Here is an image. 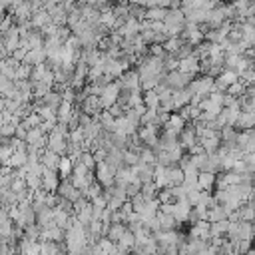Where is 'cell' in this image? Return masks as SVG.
Instances as JSON below:
<instances>
[{"label":"cell","instance_id":"7402d4cb","mask_svg":"<svg viewBox=\"0 0 255 255\" xmlns=\"http://www.w3.org/2000/svg\"><path fill=\"white\" fill-rule=\"evenodd\" d=\"M227 215H229V211L225 209V205H221V203H215L211 209H207V221H221V219H227Z\"/></svg>","mask_w":255,"mask_h":255},{"label":"cell","instance_id":"30bf717a","mask_svg":"<svg viewBox=\"0 0 255 255\" xmlns=\"http://www.w3.org/2000/svg\"><path fill=\"white\" fill-rule=\"evenodd\" d=\"M60 159H62V155L56 153V151H52V149H48V147H44L42 153H40V163H42L44 167H48V169H56V171H58Z\"/></svg>","mask_w":255,"mask_h":255},{"label":"cell","instance_id":"e575fe53","mask_svg":"<svg viewBox=\"0 0 255 255\" xmlns=\"http://www.w3.org/2000/svg\"><path fill=\"white\" fill-rule=\"evenodd\" d=\"M157 199H159V205H163V203H175V201H177V197L173 195V189H171V187L159 189V191H157Z\"/></svg>","mask_w":255,"mask_h":255},{"label":"cell","instance_id":"8d00e7d4","mask_svg":"<svg viewBox=\"0 0 255 255\" xmlns=\"http://www.w3.org/2000/svg\"><path fill=\"white\" fill-rule=\"evenodd\" d=\"M12 90H14V80L0 74V98H8Z\"/></svg>","mask_w":255,"mask_h":255},{"label":"cell","instance_id":"7dc6e473","mask_svg":"<svg viewBox=\"0 0 255 255\" xmlns=\"http://www.w3.org/2000/svg\"><path fill=\"white\" fill-rule=\"evenodd\" d=\"M237 255H245V253H237Z\"/></svg>","mask_w":255,"mask_h":255},{"label":"cell","instance_id":"836d02e7","mask_svg":"<svg viewBox=\"0 0 255 255\" xmlns=\"http://www.w3.org/2000/svg\"><path fill=\"white\" fill-rule=\"evenodd\" d=\"M90 171H96V165H98V161H96V157H94V153L92 151H88V149H84L82 153H80V157H78Z\"/></svg>","mask_w":255,"mask_h":255},{"label":"cell","instance_id":"74e56055","mask_svg":"<svg viewBox=\"0 0 255 255\" xmlns=\"http://www.w3.org/2000/svg\"><path fill=\"white\" fill-rule=\"evenodd\" d=\"M245 90H247V84L241 82V80H237V82H233V84L227 88V94H231V96H235V98H241V96L245 94Z\"/></svg>","mask_w":255,"mask_h":255},{"label":"cell","instance_id":"d590c367","mask_svg":"<svg viewBox=\"0 0 255 255\" xmlns=\"http://www.w3.org/2000/svg\"><path fill=\"white\" fill-rule=\"evenodd\" d=\"M72 167H74V161H72L68 155H62L60 165H58V173H60V175H64V177H70Z\"/></svg>","mask_w":255,"mask_h":255},{"label":"cell","instance_id":"f546056e","mask_svg":"<svg viewBox=\"0 0 255 255\" xmlns=\"http://www.w3.org/2000/svg\"><path fill=\"white\" fill-rule=\"evenodd\" d=\"M102 193H104V185H102V183H100L98 179H94V181H92V183L88 185V189L84 191V197H88V199L92 201V199L100 197Z\"/></svg>","mask_w":255,"mask_h":255},{"label":"cell","instance_id":"7bdbcfd3","mask_svg":"<svg viewBox=\"0 0 255 255\" xmlns=\"http://www.w3.org/2000/svg\"><path fill=\"white\" fill-rule=\"evenodd\" d=\"M245 56H247V58H249L251 62L255 60V44H253L251 48H247V50H245Z\"/></svg>","mask_w":255,"mask_h":255},{"label":"cell","instance_id":"60d3db41","mask_svg":"<svg viewBox=\"0 0 255 255\" xmlns=\"http://www.w3.org/2000/svg\"><path fill=\"white\" fill-rule=\"evenodd\" d=\"M30 76H32V66L22 62L18 66V70H16V80H30Z\"/></svg>","mask_w":255,"mask_h":255},{"label":"cell","instance_id":"603a6c76","mask_svg":"<svg viewBox=\"0 0 255 255\" xmlns=\"http://www.w3.org/2000/svg\"><path fill=\"white\" fill-rule=\"evenodd\" d=\"M143 104L147 110H159L161 106V100H159V94L155 90H147L143 92Z\"/></svg>","mask_w":255,"mask_h":255},{"label":"cell","instance_id":"484cf974","mask_svg":"<svg viewBox=\"0 0 255 255\" xmlns=\"http://www.w3.org/2000/svg\"><path fill=\"white\" fill-rule=\"evenodd\" d=\"M42 102H44L48 108H52V110H58V106L64 102V98H62V94H60V92L52 90L50 94H46V96L42 98Z\"/></svg>","mask_w":255,"mask_h":255},{"label":"cell","instance_id":"2e32d148","mask_svg":"<svg viewBox=\"0 0 255 255\" xmlns=\"http://www.w3.org/2000/svg\"><path fill=\"white\" fill-rule=\"evenodd\" d=\"M185 126H187V122L183 120L181 114H171L169 120L163 124V129H165V131H175V133H179Z\"/></svg>","mask_w":255,"mask_h":255},{"label":"cell","instance_id":"ee69618b","mask_svg":"<svg viewBox=\"0 0 255 255\" xmlns=\"http://www.w3.org/2000/svg\"><path fill=\"white\" fill-rule=\"evenodd\" d=\"M14 4H16V0H0V6H4L6 10H12Z\"/></svg>","mask_w":255,"mask_h":255},{"label":"cell","instance_id":"8992f818","mask_svg":"<svg viewBox=\"0 0 255 255\" xmlns=\"http://www.w3.org/2000/svg\"><path fill=\"white\" fill-rule=\"evenodd\" d=\"M179 38L183 40V42H187V44H191V46H195V44H199L201 40H203V32H201V28H199V24H185V28L179 32Z\"/></svg>","mask_w":255,"mask_h":255},{"label":"cell","instance_id":"f35d334b","mask_svg":"<svg viewBox=\"0 0 255 255\" xmlns=\"http://www.w3.org/2000/svg\"><path fill=\"white\" fill-rule=\"evenodd\" d=\"M22 122L26 124V128H28V129H32V128H38V126L42 124V118H40L36 112H30V114H28V116H26Z\"/></svg>","mask_w":255,"mask_h":255},{"label":"cell","instance_id":"4316f807","mask_svg":"<svg viewBox=\"0 0 255 255\" xmlns=\"http://www.w3.org/2000/svg\"><path fill=\"white\" fill-rule=\"evenodd\" d=\"M126 229H128V225H126V223H112V225H110V231H108V235H106V237H108V239H112L114 243H118V241H120V237L126 233Z\"/></svg>","mask_w":255,"mask_h":255},{"label":"cell","instance_id":"bcb514c9","mask_svg":"<svg viewBox=\"0 0 255 255\" xmlns=\"http://www.w3.org/2000/svg\"><path fill=\"white\" fill-rule=\"evenodd\" d=\"M245 255H255V249H253V247H251V249H249V251H247V253H245Z\"/></svg>","mask_w":255,"mask_h":255},{"label":"cell","instance_id":"9a60e30c","mask_svg":"<svg viewBox=\"0 0 255 255\" xmlns=\"http://www.w3.org/2000/svg\"><path fill=\"white\" fill-rule=\"evenodd\" d=\"M179 147V137L175 131H165L159 133V149H175Z\"/></svg>","mask_w":255,"mask_h":255},{"label":"cell","instance_id":"ffe728a7","mask_svg":"<svg viewBox=\"0 0 255 255\" xmlns=\"http://www.w3.org/2000/svg\"><path fill=\"white\" fill-rule=\"evenodd\" d=\"M157 219H159V227H161V231L177 229V225H179V221H177L171 213H165V211H157Z\"/></svg>","mask_w":255,"mask_h":255},{"label":"cell","instance_id":"d6986e66","mask_svg":"<svg viewBox=\"0 0 255 255\" xmlns=\"http://www.w3.org/2000/svg\"><path fill=\"white\" fill-rule=\"evenodd\" d=\"M30 22H32V26H34V28H38V30H42V28H44V26H48V24H52L48 10H36V12H32Z\"/></svg>","mask_w":255,"mask_h":255},{"label":"cell","instance_id":"ba28073f","mask_svg":"<svg viewBox=\"0 0 255 255\" xmlns=\"http://www.w3.org/2000/svg\"><path fill=\"white\" fill-rule=\"evenodd\" d=\"M189 239H203V241H209V239H211L209 221H207V219H201V221L193 223V225L189 227Z\"/></svg>","mask_w":255,"mask_h":255},{"label":"cell","instance_id":"7a4b0ae2","mask_svg":"<svg viewBox=\"0 0 255 255\" xmlns=\"http://www.w3.org/2000/svg\"><path fill=\"white\" fill-rule=\"evenodd\" d=\"M191 80H193L191 74H185V72H181V70H173V72H167V74H165L163 84H165L167 88H171V90H183V88L189 86Z\"/></svg>","mask_w":255,"mask_h":255},{"label":"cell","instance_id":"cb8c5ba5","mask_svg":"<svg viewBox=\"0 0 255 255\" xmlns=\"http://www.w3.org/2000/svg\"><path fill=\"white\" fill-rule=\"evenodd\" d=\"M227 227H229V219H221V221H209V233L211 237H223L227 233Z\"/></svg>","mask_w":255,"mask_h":255},{"label":"cell","instance_id":"ac0fdd59","mask_svg":"<svg viewBox=\"0 0 255 255\" xmlns=\"http://www.w3.org/2000/svg\"><path fill=\"white\" fill-rule=\"evenodd\" d=\"M72 114H74V104L64 100V102L58 106V110H56L58 124H68V122H70V118H72Z\"/></svg>","mask_w":255,"mask_h":255},{"label":"cell","instance_id":"ab89813d","mask_svg":"<svg viewBox=\"0 0 255 255\" xmlns=\"http://www.w3.org/2000/svg\"><path fill=\"white\" fill-rule=\"evenodd\" d=\"M157 185L153 183V181H149V183H141V193L147 197V199H153V197H157Z\"/></svg>","mask_w":255,"mask_h":255},{"label":"cell","instance_id":"4dcf8cb0","mask_svg":"<svg viewBox=\"0 0 255 255\" xmlns=\"http://www.w3.org/2000/svg\"><path fill=\"white\" fill-rule=\"evenodd\" d=\"M255 231H253V221H239V239L253 241Z\"/></svg>","mask_w":255,"mask_h":255},{"label":"cell","instance_id":"277c9868","mask_svg":"<svg viewBox=\"0 0 255 255\" xmlns=\"http://www.w3.org/2000/svg\"><path fill=\"white\" fill-rule=\"evenodd\" d=\"M120 90H122V86H120L118 82H110L108 86L102 88V92H100V102H102V108H104V110L112 108V106L118 102Z\"/></svg>","mask_w":255,"mask_h":255},{"label":"cell","instance_id":"52a82bcc","mask_svg":"<svg viewBox=\"0 0 255 255\" xmlns=\"http://www.w3.org/2000/svg\"><path fill=\"white\" fill-rule=\"evenodd\" d=\"M58 185H60V175H58V171L44 167V171H42V189H46V191L52 193V191H58Z\"/></svg>","mask_w":255,"mask_h":255},{"label":"cell","instance_id":"f1b7e54d","mask_svg":"<svg viewBox=\"0 0 255 255\" xmlns=\"http://www.w3.org/2000/svg\"><path fill=\"white\" fill-rule=\"evenodd\" d=\"M167 10L169 8H147V14H145V20L149 22H163V18L167 16Z\"/></svg>","mask_w":255,"mask_h":255},{"label":"cell","instance_id":"d4e9b609","mask_svg":"<svg viewBox=\"0 0 255 255\" xmlns=\"http://www.w3.org/2000/svg\"><path fill=\"white\" fill-rule=\"evenodd\" d=\"M26 163H28V151H14V153L10 155V159H8L6 165L18 169V167H24Z\"/></svg>","mask_w":255,"mask_h":255},{"label":"cell","instance_id":"9c48e42d","mask_svg":"<svg viewBox=\"0 0 255 255\" xmlns=\"http://www.w3.org/2000/svg\"><path fill=\"white\" fill-rule=\"evenodd\" d=\"M124 90H137L139 88V74L137 70H128L120 76V82H118Z\"/></svg>","mask_w":255,"mask_h":255},{"label":"cell","instance_id":"e0dca14e","mask_svg":"<svg viewBox=\"0 0 255 255\" xmlns=\"http://www.w3.org/2000/svg\"><path fill=\"white\" fill-rule=\"evenodd\" d=\"M165 175H167V183H169V187H173V185H181L183 183V169L179 167V165H169V167H165Z\"/></svg>","mask_w":255,"mask_h":255},{"label":"cell","instance_id":"7c38bea8","mask_svg":"<svg viewBox=\"0 0 255 255\" xmlns=\"http://www.w3.org/2000/svg\"><path fill=\"white\" fill-rule=\"evenodd\" d=\"M177 70H181V72H185V74H191V76L199 74V72H201V64H199V58L193 54V56H189V58H183V60H179V68H177Z\"/></svg>","mask_w":255,"mask_h":255},{"label":"cell","instance_id":"6da1fadb","mask_svg":"<svg viewBox=\"0 0 255 255\" xmlns=\"http://www.w3.org/2000/svg\"><path fill=\"white\" fill-rule=\"evenodd\" d=\"M187 20H185V14L181 8H169L167 10V16L163 18V26L167 30L169 36H179V32L185 28Z\"/></svg>","mask_w":255,"mask_h":255},{"label":"cell","instance_id":"44dd1931","mask_svg":"<svg viewBox=\"0 0 255 255\" xmlns=\"http://www.w3.org/2000/svg\"><path fill=\"white\" fill-rule=\"evenodd\" d=\"M94 118H96V120L102 124L104 131H110V133L114 131V126H116V118H114V116H112L108 110H102V112H100L98 116H94Z\"/></svg>","mask_w":255,"mask_h":255},{"label":"cell","instance_id":"d6a6232c","mask_svg":"<svg viewBox=\"0 0 255 255\" xmlns=\"http://www.w3.org/2000/svg\"><path fill=\"white\" fill-rule=\"evenodd\" d=\"M128 10H129V18H135L139 22L145 20V14H147V8L145 6H141V4H129Z\"/></svg>","mask_w":255,"mask_h":255},{"label":"cell","instance_id":"b9f144b4","mask_svg":"<svg viewBox=\"0 0 255 255\" xmlns=\"http://www.w3.org/2000/svg\"><path fill=\"white\" fill-rule=\"evenodd\" d=\"M10 189H12L14 193H24V191L28 189V185H26V177H14Z\"/></svg>","mask_w":255,"mask_h":255},{"label":"cell","instance_id":"3957f363","mask_svg":"<svg viewBox=\"0 0 255 255\" xmlns=\"http://www.w3.org/2000/svg\"><path fill=\"white\" fill-rule=\"evenodd\" d=\"M116 173H118V169L114 165H110L108 161H100L96 165V179L104 185V189L106 187H112L116 183Z\"/></svg>","mask_w":255,"mask_h":255},{"label":"cell","instance_id":"5b68a950","mask_svg":"<svg viewBox=\"0 0 255 255\" xmlns=\"http://www.w3.org/2000/svg\"><path fill=\"white\" fill-rule=\"evenodd\" d=\"M177 137H179V147L183 149V151H187L189 147H193L195 143H199V137H197V131H195V126L191 124V126H185L179 133H177Z\"/></svg>","mask_w":255,"mask_h":255},{"label":"cell","instance_id":"5bb4252c","mask_svg":"<svg viewBox=\"0 0 255 255\" xmlns=\"http://www.w3.org/2000/svg\"><path fill=\"white\" fill-rule=\"evenodd\" d=\"M255 128V112H245L241 110L237 122H235V129L243 131V129H253Z\"/></svg>","mask_w":255,"mask_h":255},{"label":"cell","instance_id":"4fadbf2b","mask_svg":"<svg viewBox=\"0 0 255 255\" xmlns=\"http://www.w3.org/2000/svg\"><path fill=\"white\" fill-rule=\"evenodd\" d=\"M215 183H217V173H213V171H199V175H197V185H199V189H203V191H213V189H215Z\"/></svg>","mask_w":255,"mask_h":255},{"label":"cell","instance_id":"f6af8a7d","mask_svg":"<svg viewBox=\"0 0 255 255\" xmlns=\"http://www.w3.org/2000/svg\"><path fill=\"white\" fill-rule=\"evenodd\" d=\"M4 18H6V8H4V6H0V24L4 22Z\"/></svg>","mask_w":255,"mask_h":255},{"label":"cell","instance_id":"8fae6325","mask_svg":"<svg viewBox=\"0 0 255 255\" xmlns=\"http://www.w3.org/2000/svg\"><path fill=\"white\" fill-rule=\"evenodd\" d=\"M48 60V54H46V50L44 48H34V50H28V54H26V58L22 60L24 64H28V66H40V64H44Z\"/></svg>","mask_w":255,"mask_h":255},{"label":"cell","instance_id":"83f0119b","mask_svg":"<svg viewBox=\"0 0 255 255\" xmlns=\"http://www.w3.org/2000/svg\"><path fill=\"white\" fill-rule=\"evenodd\" d=\"M133 245H135V235H133V231L128 227V229H126V233L120 237V241H118V247L131 251V249H133Z\"/></svg>","mask_w":255,"mask_h":255},{"label":"cell","instance_id":"c3c4849f","mask_svg":"<svg viewBox=\"0 0 255 255\" xmlns=\"http://www.w3.org/2000/svg\"><path fill=\"white\" fill-rule=\"evenodd\" d=\"M2 60H4V58H0V64H2Z\"/></svg>","mask_w":255,"mask_h":255},{"label":"cell","instance_id":"1f68e13d","mask_svg":"<svg viewBox=\"0 0 255 255\" xmlns=\"http://www.w3.org/2000/svg\"><path fill=\"white\" fill-rule=\"evenodd\" d=\"M237 213H239V221H255V207L251 203H243L237 209Z\"/></svg>","mask_w":255,"mask_h":255}]
</instances>
